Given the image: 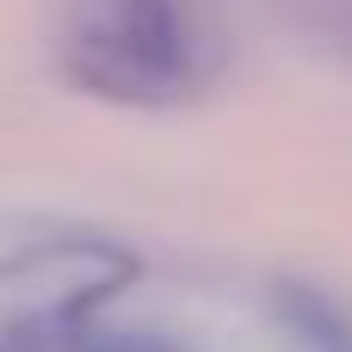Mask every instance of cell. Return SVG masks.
<instances>
[{
    "label": "cell",
    "mask_w": 352,
    "mask_h": 352,
    "mask_svg": "<svg viewBox=\"0 0 352 352\" xmlns=\"http://www.w3.org/2000/svg\"><path fill=\"white\" fill-rule=\"evenodd\" d=\"M62 74L111 105H179L204 87L186 0H62Z\"/></svg>",
    "instance_id": "cell-1"
},
{
    "label": "cell",
    "mask_w": 352,
    "mask_h": 352,
    "mask_svg": "<svg viewBox=\"0 0 352 352\" xmlns=\"http://www.w3.org/2000/svg\"><path fill=\"white\" fill-rule=\"evenodd\" d=\"M272 309L285 322V334L297 340V352H352V309H340L328 291L316 285H272Z\"/></svg>",
    "instance_id": "cell-3"
},
{
    "label": "cell",
    "mask_w": 352,
    "mask_h": 352,
    "mask_svg": "<svg viewBox=\"0 0 352 352\" xmlns=\"http://www.w3.org/2000/svg\"><path fill=\"white\" fill-rule=\"evenodd\" d=\"M136 278L118 241L80 229H0V352H68L93 309Z\"/></svg>",
    "instance_id": "cell-2"
},
{
    "label": "cell",
    "mask_w": 352,
    "mask_h": 352,
    "mask_svg": "<svg viewBox=\"0 0 352 352\" xmlns=\"http://www.w3.org/2000/svg\"><path fill=\"white\" fill-rule=\"evenodd\" d=\"M303 31H316L328 50L352 56V0H285Z\"/></svg>",
    "instance_id": "cell-4"
},
{
    "label": "cell",
    "mask_w": 352,
    "mask_h": 352,
    "mask_svg": "<svg viewBox=\"0 0 352 352\" xmlns=\"http://www.w3.org/2000/svg\"><path fill=\"white\" fill-rule=\"evenodd\" d=\"M68 352H186L161 334H142V328H80Z\"/></svg>",
    "instance_id": "cell-5"
}]
</instances>
